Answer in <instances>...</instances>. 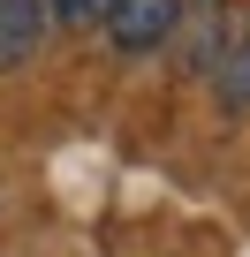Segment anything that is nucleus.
Masks as SVG:
<instances>
[{
  "label": "nucleus",
  "instance_id": "3",
  "mask_svg": "<svg viewBox=\"0 0 250 257\" xmlns=\"http://www.w3.org/2000/svg\"><path fill=\"white\" fill-rule=\"evenodd\" d=\"M106 16V0H46V23H68V31H91Z\"/></svg>",
  "mask_w": 250,
  "mask_h": 257
},
{
  "label": "nucleus",
  "instance_id": "1",
  "mask_svg": "<svg viewBox=\"0 0 250 257\" xmlns=\"http://www.w3.org/2000/svg\"><path fill=\"white\" fill-rule=\"evenodd\" d=\"M99 23H106L114 53H159L182 31V0H106Z\"/></svg>",
  "mask_w": 250,
  "mask_h": 257
},
{
  "label": "nucleus",
  "instance_id": "2",
  "mask_svg": "<svg viewBox=\"0 0 250 257\" xmlns=\"http://www.w3.org/2000/svg\"><path fill=\"white\" fill-rule=\"evenodd\" d=\"M46 46V0H0V68H23Z\"/></svg>",
  "mask_w": 250,
  "mask_h": 257
}]
</instances>
